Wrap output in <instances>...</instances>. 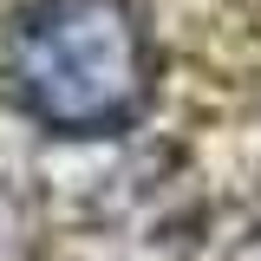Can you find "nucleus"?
Returning <instances> with one entry per match:
<instances>
[{
    "instance_id": "1",
    "label": "nucleus",
    "mask_w": 261,
    "mask_h": 261,
    "mask_svg": "<svg viewBox=\"0 0 261 261\" xmlns=\"http://www.w3.org/2000/svg\"><path fill=\"white\" fill-rule=\"evenodd\" d=\"M0 79L33 124L111 137L150 98V33L137 0H33L0 39Z\"/></svg>"
}]
</instances>
